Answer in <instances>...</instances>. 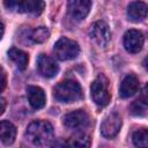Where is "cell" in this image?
<instances>
[{
	"label": "cell",
	"mask_w": 148,
	"mask_h": 148,
	"mask_svg": "<svg viewBox=\"0 0 148 148\" xmlns=\"http://www.w3.org/2000/svg\"><path fill=\"white\" fill-rule=\"evenodd\" d=\"M25 138L35 146H49L53 141V127L49 121L35 120L25 130Z\"/></svg>",
	"instance_id": "cell-1"
},
{
	"label": "cell",
	"mask_w": 148,
	"mask_h": 148,
	"mask_svg": "<svg viewBox=\"0 0 148 148\" xmlns=\"http://www.w3.org/2000/svg\"><path fill=\"white\" fill-rule=\"evenodd\" d=\"M53 96L61 103H73L82 98L81 86L75 80H65L59 82L53 88Z\"/></svg>",
	"instance_id": "cell-2"
},
{
	"label": "cell",
	"mask_w": 148,
	"mask_h": 148,
	"mask_svg": "<svg viewBox=\"0 0 148 148\" xmlns=\"http://www.w3.org/2000/svg\"><path fill=\"white\" fill-rule=\"evenodd\" d=\"M91 98L98 106H105L110 102V91H109V81L108 79L101 74L98 75L90 87Z\"/></svg>",
	"instance_id": "cell-3"
},
{
	"label": "cell",
	"mask_w": 148,
	"mask_h": 148,
	"mask_svg": "<svg viewBox=\"0 0 148 148\" xmlns=\"http://www.w3.org/2000/svg\"><path fill=\"white\" fill-rule=\"evenodd\" d=\"M53 52L59 60H72L79 56L80 46L75 40H72L67 37H61L56 42Z\"/></svg>",
	"instance_id": "cell-4"
},
{
	"label": "cell",
	"mask_w": 148,
	"mask_h": 148,
	"mask_svg": "<svg viewBox=\"0 0 148 148\" xmlns=\"http://www.w3.org/2000/svg\"><path fill=\"white\" fill-rule=\"evenodd\" d=\"M62 123L68 130L83 131L89 126L90 119H89L88 113L84 110H75V111H72L65 114Z\"/></svg>",
	"instance_id": "cell-5"
},
{
	"label": "cell",
	"mask_w": 148,
	"mask_h": 148,
	"mask_svg": "<svg viewBox=\"0 0 148 148\" xmlns=\"http://www.w3.org/2000/svg\"><path fill=\"white\" fill-rule=\"evenodd\" d=\"M90 38L101 47H105L111 39V32L109 25L104 21H96L89 29Z\"/></svg>",
	"instance_id": "cell-6"
},
{
	"label": "cell",
	"mask_w": 148,
	"mask_h": 148,
	"mask_svg": "<svg viewBox=\"0 0 148 148\" xmlns=\"http://www.w3.org/2000/svg\"><path fill=\"white\" fill-rule=\"evenodd\" d=\"M121 127V118L118 113L112 112L110 114H108L104 120L102 121L101 125V133L104 138L106 139H112L114 138Z\"/></svg>",
	"instance_id": "cell-7"
},
{
	"label": "cell",
	"mask_w": 148,
	"mask_h": 148,
	"mask_svg": "<svg viewBox=\"0 0 148 148\" xmlns=\"http://www.w3.org/2000/svg\"><path fill=\"white\" fill-rule=\"evenodd\" d=\"M143 35L135 29H131L124 35V46L130 53H138L143 46Z\"/></svg>",
	"instance_id": "cell-8"
},
{
	"label": "cell",
	"mask_w": 148,
	"mask_h": 148,
	"mask_svg": "<svg viewBox=\"0 0 148 148\" xmlns=\"http://www.w3.org/2000/svg\"><path fill=\"white\" fill-rule=\"evenodd\" d=\"M37 68H38V72L44 77H53L57 75V73L59 71V66L57 65L54 59L51 58L50 56L44 54V53L38 56Z\"/></svg>",
	"instance_id": "cell-9"
},
{
	"label": "cell",
	"mask_w": 148,
	"mask_h": 148,
	"mask_svg": "<svg viewBox=\"0 0 148 148\" xmlns=\"http://www.w3.org/2000/svg\"><path fill=\"white\" fill-rule=\"evenodd\" d=\"M90 0H68V12L75 20H83L90 10Z\"/></svg>",
	"instance_id": "cell-10"
},
{
	"label": "cell",
	"mask_w": 148,
	"mask_h": 148,
	"mask_svg": "<svg viewBox=\"0 0 148 148\" xmlns=\"http://www.w3.org/2000/svg\"><path fill=\"white\" fill-rule=\"evenodd\" d=\"M127 16L132 22L143 21L148 16V5L140 0L131 2L127 7Z\"/></svg>",
	"instance_id": "cell-11"
},
{
	"label": "cell",
	"mask_w": 148,
	"mask_h": 148,
	"mask_svg": "<svg viewBox=\"0 0 148 148\" xmlns=\"http://www.w3.org/2000/svg\"><path fill=\"white\" fill-rule=\"evenodd\" d=\"M139 88V80L134 74L126 75L119 87V96L121 98H128L133 96Z\"/></svg>",
	"instance_id": "cell-12"
},
{
	"label": "cell",
	"mask_w": 148,
	"mask_h": 148,
	"mask_svg": "<svg viewBox=\"0 0 148 148\" xmlns=\"http://www.w3.org/2000/svg\"><path fill=\"white\" fill-rule=\"evenodd\" d=\"M27 97H28L29 104L35 110H39V109L44 108L46 97H45V92L42 88L36 87V86H29L27 88Z\"/></svg>",
	"instance_id": "cell-13"
},
{
	"label": "cell",
	"mask_w": 148,
	"mask_h": 148,
	"mask_svg": "<svg viewBox=\"0 0 148 148\" xmlns=\"http://www.w3.org/2000/svg\"><path fill=\"white\" fill-rule=\"evenodd\" d=\"M45 7L44 0H21L17 12L30 15H39Z\"/></svg>",
	"instance_id": "cell-14"
},
{
	"label": "cell",
	"mask_w": 148,
	"mask_h": 148,
	"mask_svg": "<svg viewBox=\"0 0 148 148\" xmlns=\"http://www.w3.org/2000/svg\"><path fill=\"white\" fill-rule=\"evenodd\" d=\"M16 136V128L15 126L8 121L2 120L0 123V139L3 145H12Z\"/></svg>",
	"instance_id": "cell-15"
},
{
	"label": "cell",
	"mask_w": 148,
	"mask_h": 148,
	"mask_svg": "<svg viewBox=\"0 0 148 148\" xmlns=\"http://www.w3.org/2000/svg\"><path fill=\"white\" fill-rule=\"evenodd\" d=\"M8 57L16 65V67L18 69L23 71L27 68L28 62H29V57H28V53H25L24 51L17 49V47H12L8 51Z\"/></svg>",
	"instance_id": "cell-16"
},
{
	"label": "cell",
	"mask_w": 148,
	"mask_h": 148,
	"mask_svg": "<svg viewBox=\"0 0 148 148\" xmlns=\"http://www.w3.org/2000/svg\"><path fill=\"white\" fill-rule=\"evenodd\" d=\"M132 140L135 147L146 148L148 147V130L147 128H140L135 131L132 135Z\"/></svg>",
	"instance_id": "cell-17"
},
{
	"label": "cell",
	"mask_w": 148,
	"mask_h": 148,
	"mask_svg": "<svg viewBox=\"0 0 148 148\" xmlns=\"http://www.w3.org/2000/svg\"><path fill=\"white\" fill-rule=\"evenodd\" d=\"M50 31L45 27H38L30 32V39L34 43H44L49 39Z\"/></svg>",
	"instance_id": "cell-18"
},
{
	"label": "cell",
	"mask_w": 148,
	"mask_h": 148,
	"mask_svg": "<svg viewBox=\"0 0 148 148\" xmlns=\"http://www.w3.org/2000/svg\"><path fill=\"white\" fill-rule=\"evenodd\" d=\"M146 106H147V105H145L141 101L136 99V101H134V102L131 104V112H132L133 114H135V116H140V114H142V113L145 112Z\"/></svg>",
	"instance_id": "cell-19"
},
{
	"label": "cell",
	"mask_w": 148,
	"mask_h": 148,
	"mask_svg": "<svg viewBox=\"0 0 148 148\" xmlns=\"http://www.w3.org/2000/svg\"><path fill=\"white\" fill-rule=\"evenodd\" d=\"M72 146H79V147H88L90 145V141H89V138L87 135H79L76 138L73 139V141L71 142Z\"/></svg>",
	"instance_id": "cell-20"
},
{
	"label": "cell",
	"mask_w": 148,
	"mask_h": 148,
	"mask_svg": "<svg viewBox=\"0 0 148 148\" xmlns=\"http://www.w3.org/2000/svg\"><path fill=\"white\" fill-rule=\"evenodd\" d=\"M20 1L21 0H3V5L8 10H14V9H18L20 6Z\"/></svg>",
	"instance_id": "cell-21"
},
{
	"label": "cell",
	"mask_w": 148,
	"mask_h": 148,
	"mask_svg": "<svg viewBox=\"0 0 148 148\" xmlns=\"http://www.w3.org/2000/svg\"><path fill=\"white\" fill-rule=\"evenodd\" d=\"M138 99L141 101L145 105L148 106V83L141 89V91H140V97H139Z\"/></svg>",
	"instance_id": "cell-22"
},
{
	"label": "cell",
	"mask_w": 148,
	"mask_h": 148,
	"mask_svg": "<svg viewBox=\"0 0 148 148\" xmlns=\"http://www.w3.org/2000/svg\"><path fill=\"white\" fill-rule=\"evenodd\" d=\"M6 83H7L6 73H5V71L2 69V72H1V88H0V91H3V89H5V87H6Z\"/></svg>",
	"instance_id": "cell-23"
},
{
	"label": "cell",
	"mask_w": 148,
	"mask_h": 148,
	"mask_svg": "<svg viewBox=\"0 0 148 148\" xmlns=\"http://www.w3.org/2000/svg\"><path fill=\"white\" fill-rule=\"evenodd\" d=\"M0 104H1L0 114H2V113L5 112V109H6V101H5V98H0Z\"/></svg>",
	"instance_id": "cell-24"
},
{
	"label": "cell",
	"mask_w": 148,
	"mask_h": 148,
	"mask_svg": "<svg viewBox=\"0 0 148 148\" xmlns=\"http://www.w3.org/2000/svg\"><path fill=\"white\" fill-rule=\"evenodd\" d=\"M142 65H143V67H145V68L148 71V57H146V58H145V60H143Z\"/></svg>",
	"instance_id": "cell-25"
}]
</instances>
